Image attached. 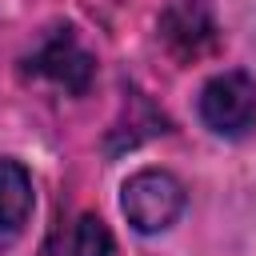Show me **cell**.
I'll list each match as a JSON object with an SVG mask.
<instances>
[{"mask_svg":"<svg viewBox=\"0 0 256 256\" xmlns=\"http://www.w3.org/2000/svg\"><path fill=\"white\" fill-rule=\"evenodd\" d=\"M32 212V180L16 160H0V244L12 240Z\"/></svg>","mask_w":256,"mask_h":256,"instance_id":"obj_4","label":"cell"},{"mask_svg":"<svg viewBox=\"0 0 256 256\" xmlns=\"http://www.w3.org/2000/svg\"><path fill=\"white\" fill-rule=\"evenodd\" d=\"M200 116L220 136H244L256 124V84L244 72H224L204 84Z\"/></svg>","mask_w":256,"mask_h":256,"instance_id":"obj_2","label":"cell"},{"mask_svg":"<svg viewBox=\"0 0 256 256\" xmlns=\"http://www.w3.org/2000/svg\"><path fill=\"white\" fill-rule=\"evenodd\" d=\"M92 68H96V64H92L88 48L72 36V28H56V32L44 36L40 48L28 56V72L52 80V84L64 88V92H84L88 80H92Z\"/></svg>","mask_w":256,"mask_h":256,"instance_id":"obj_3","label":"cell"},{"mask_svg":"<svg viewBox=\"0 0 256 256\" xmlns=\"http://www.w3.org/2000/svg\"><path fill=\"white\" fill-rule=\"evenodd\" d=\"M68 256H112V236H108L100 216H80L76 220Z\"/></svg>","mask_w":256,"mask_h":256,"instance_id":"obj_5","label":"cell"},{"mask_svg":"<svg viewBox=\"0 0 256 256\" xmlns=\"http://www.w3.org/2000/svg\"><path fill=\"white\" fill-rule=\"evenodd\" d=\"M120 212L136 232H164L180 212H184V188L172 172L164 168H144L136 172L124 192H120Z\"/></svg>","mask_w":256,"mask_h":256,"instance_id":"obj_1","label":"cell"}]
</instances>
